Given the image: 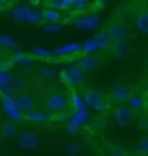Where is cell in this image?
<instances>
[{"instance_id": "obj_1", "label": "cell", "mask_w": 148, "mask_h": 156, "mask_svg": "<svg viewBox=\"0 0 148 156\" xmlns=\"http://www.w3.org/2000/svg\"><path fill=\"white\" fill-rule=\"evenodd\" d=\"M2 111L16 123H21L24 120V113L17 108L16 95L12 94H2Z\"/></svg>"}, {"instance_id": "obj_2", "label": "cell", "mask_w": 148, "mask_h": 156, "mask_svg": "<svg viewBox=\"0 0 148 156\" xmlns=\"http://www.w3.org/2000/svg\"><path fill=\"white\" fill-rule=\"evenodd\" d=\"M70 106V99L61 92H54V94L47 95L46 99V109H49L51 113H63L66 111Z\"/></svg>"}, {"instance_id": "obj_3", "label": "cell", "mask_w": 148, "mask_h": 156, "mask_svg": "<svg viewBox=\"0 0 148 156\" xmlns=\"http://www.w3.org/2000/svg\"><path fill=\"white\" fill-rule=\"evenodd\" d=\"M132 94H134L132 92V87L127 83H117L110 89V99L113 101V102H117V104L127 102Z\"/></svg>"}, {"instance_id": "obj_4", "label": "cell", "mask_w": 148, "mask_h": 156, "mask_svg": "<svg viewBox=\"0 0 148 156\" xmlns=\"http://www.w3.org/2000/svg\"><path fill=\"white\" fill-rule=\"evenodd\" d=\"M132 115H134V111L129 108V104H125V106H117L113 109V123L119 128H124L132 122Z\"/></svg>"}, {"instance_id": "obj_5", "label": "cell", "mask_w": 148, "mask_h": 156, "mask_svg": "<svg viewBox=\"0 0 148 156\" xmlns=\"http://www.w3.org/2000/svg\"><path fill=\"white\" fill-rule=\"evenodd\" d=\"M106 31H108L110 38H112V44L129 40V28H127L125 23H112Z\"/></svg>"}, {"instance_id": "obj_6", "label": "cell", "mask_w": 148, "mask_h": 156, "mask_svg": "<svg viewBox=\"0 0 148 156\" xmlns=\"http://www.w3.org/2000/svg\"><path fill=\"white\" fill-rule=\"evenodd\" d=\"M84 99H86L87 106L94 108L98 111H101V109L106 108V104L103 102V94L98 89H87L86 92H84Z\"/></svg>"}, {"instance_id": "obj_7", "label": "cell", "mask_w": 148, "mask_h": 156, "mask_svg": "<svg viewBox=\"0 0 148 156\" xmlns=\"http://www.w3.org/2000/svg\"><path fill=\"white\" fill-rule=\"evenodd\" d=\"M24 120H28L31 123H37V125H47V123L52 122V116H51V111H42V109H31V111L24 113Z\"/></svg>"}, {"instance_id": "obj_8", "label": "cell", "mask_w": 148, "mask_h": 156, "mask_svg": "<svg viewBox=\"0 0 148 156\" xmlns=\"http://www.w3.org/2000/svg\"><path fill=\"white\" fill-rule=\"evenodd\" d=\"M40 146V137L35 132H24L19 135V147L24 151H33Z\"/></svg>"}, {"instance_id": "obj_9", "label": "cell", "mask_w": 148, "mask_h": 156, "mask_svg": "<svg viewBox=\"0 0 148 156\" xmlns=\"http://www.w3.org/2000/svg\"><path fill=\"white\" fill-rule=\"evenodd\" d=\"M79 66L86 73H92L101 66V59L98 56H94V54H84V57L79 59Z\"/></svg>"}, {"instance_id": "obj_10", "label": "cell", "mask_w": 148, "mask_h": 156, "mask_svg": "<svg viewBox=\"0 0 148 156\" xmlns=\"http://www.w3.org/2000/svg\"><path fill=\"white\" fill-rule=\"evenodd\" d=\"M86 82V71L80 66H72L68 69V85L72 87H80Z\"/></svg>"}, {"instance_id": "obj_11", "label": "cell", "mask_w": 148, "mask_h": 156, "mask_svg": "<svg viewBox=\"0 0 148 156\" xmlns=\"http://www.w3.org/2000/svg\"><path fill=\"white\" fill-rule=\"evenodd\" d=\"M77 26L80 30H86V31H94L99 26V16L91 14V16H86V17H79L77 19Z\"/></svg>"}, {"instance_id": "obj_12", "label": "cell", "mask_w": 148, "mask_h": 156, "mask_svg": "<svg viewBox=\"0 0 148 156\" xmlns=\"http://www.w3.org/2000/svg\"><path fill=\"white\" fill-rule=\"evenodd\" d=\"M16 104L23 113H28V111H31V109L37 108V101H35L30 94H17L16 95Z\"/></svg>"}, {"instance_id": "obj_13", "label": "cell", "mask_w": 148, "mask_h": 156, "mask_svg": "<svg viewBox=\"0 0 148 156\" xmlns=\"http://www.w3.org/2000/svg\"><path fill=\"white\" fill-rule=\"evenodd\" d=\"M28 14H30V7L28 5H23V4H17L11 9V17L14 19V23H26L28 19Z\"/></svg>"}, {"instance_id": "obj_14", "label": "cell", "mask_w": 148, "mask_h": 156, "mask_svg": "<svg viewBox=\"0 0 148 156\" xmlns=\"http://www.w3.org/2000/svg\"><path fill=\"white\" fill-rule=\"evenodd\" d=\"M80 50H82V44L73 42V44H66V45H63V47L54 49V54L57 57H66V56H73V54H77Z\"/></svg>"}, {"instance_id": "obj_15", "label": "cell", "mask_w": 148, "mask_h": 156, "mask_svg": "<svg viewBox=\"0 0 148 156\" xmlns=\"http://www.w3.org/2000/svg\"><path fill=\"white\" fill-rule=\"evenodd\" d=\"M127 104H129V108H131L134 113H141V111H145V108H146V99L139 94H132L131 97H129V101H127Z\"/></svg>"}, {"instance_id": "obj_16", "label": "cell", "mask_w": 148, "mask_h": 156, "mask_svg": "<svg viewBox=\"0 0 148 156\" xmlns=\"http://www.w3.org/2000/svg\"><path fill=\"white\" fill-rule=\"evenodd\" d=\"M0 134H2V137H6V139H16L17 135H19L17 123H16V122H7V123H4V125L0 127Z\"/></svg>"}, {"instance_id": "obj_17", "label": "cell", "mask_w": 148, "mask_h": 156, "mask_svg": "<svg viewBox=\"0 0 148 156\" xmlns=\"http://www.w3.org/2000/svg\"><path fill=\"white\" fill-rule=\"evenodd\" d=\"M134 26L139 33L148 35V11H141L138 12L136 17H134Z\"/></svg>"}, {"instance_id": "obj_18", "label": "cell", "mask_w": 148, "mask_h": 156, "mask_svg": "<svg viewBox=\"0 0 148 156\" xmlns=\"http://www.w3.org/2000/svg\"><path fill=\"white\" fill-rule=\"evenodd\" d=\"M28 24H33V26H40V24H44L46 23V17H44V11L42 9H30V14H28V19H26Z\"/></svg>"}, {"instance_id": "obj_19", "label": "cell", "mask_w": 148, "mask_h": 156, "mask_svg": "<svg viewBox=\"0 0 148 156\" xmlns=\"http://www.w3.org/2000/svg\"><path fill=\"white\" fill-rule=\"evenodd\" d=\"M35 59L37 57L33 54H26V52H19V50L14 54V62L16 64H21V66H31L35 62Z\"/></svg>"}, {"instance_id": "obj_20", "label": "cell", "mask_w": 148, "mask_h": 156, "mask_svg": "<svg viewBox=\"0 0 148 156\" xmlns=\"http://www.w3.org/2000/svg\"><path fill=\"white\" fill-rule=\"evenodd\" d=\"M98 50H101L99 42L96 40V37H92V38H87L86 42L82 44V50H80V52H84V54H94Z\"/></svg>"}, {"instance_id": "obj_21", "label": "cell", "mask_w": 148, "mask_h": 156, "mask_svg": "<svg viewBox=\"0 0 148 156\" xmlns=\"http://www.w3.org/2000/svg\"><path fill=\"white\" fill-rule=\"evenodd\" d=\"M70 120L75 123H79V125H84V123L89 120V111H87V108H84V109H75L73 115L70 116Z\"/></svg>"}, {"instance_id": "obj_22", "label": "cell", "mask_w": 148, "mask_h": 156, "mask_svg": "<svg viewBox=\"0 0 148 156\" xmlns=\"http://www.w3.org/2000/svg\"><path fill=\"white\" fill-rule=\"evenodd\" d=\"M31 54H33L37 59H51V57L56 56L54 50H49V49H46V47H33V49H31Z\"/></svg>"}, {"instance_id": "obj_23", "label": "cell", "mask_w": 148, "mask_h": 156, "mask_svg": "<svg viewBox=\"0 0 148 156\" xmlns=\"http://www.w3.org/2000/svg\"><path fill=\"white\" fill-rule=\"evenodd\" d=\"M70 106H73V109H84V108H87V102L84 99V95H79L77 92H73L70 97Z\"/></svg>"}, {"instance_id": "obj_24", "label": "cell", "mask_w": 148, "mask_h": 156, "mask_svg": "<svg viewBox=\"0 0 148 156\" xmlns=\"http://www.w3.org/2000/svg\"><path fill=\"white\" fill-rule=\"evenodd\" d=\"M44 17H46V23H59L61 14H59L57 9L49 7V9H44Z\"/></svg>"}, {"instance_id": "obj_25", "label": "cell", "mask_w": 148, "mask_h": 156, "mask_svg": "<svg viewBox=\"0 0 148 156\" xmlns=\"http://www.w3.org/2000/svg\"><path fill=\"white\" fill-rule=\"evenodd\" d=\"M65 153L66 154H79V153H82V144L79 140H68L65 144Z\"/></svg>"}, {"instance_id": "obj_26", "label": "cell", "mask_w": 148, "mask_h": 156, "mask_svg": "<svg viewBox=\"0 0 148 156\" xmlns=\"http://www.w3.org/2000/svg\"><path fill=\"white\" fill-rule=\"evenodd\" d=\"M0 47L4 49H11V50H17V42L9 35H0Z\"/></svg>"}, {"instance_id": "obj_27", "label": "cell", "mask_w": 148, "mask_h": 156, "mask_svg": "<svg viewBox=\"0 0 148 156\" xmlns=\"http://www.w3.org/2000/svg\"><path fill=\"white\" fill-rule=\"evenodd\" d=\"M113 45V52L117 56H125L127 52H129V42L125 40V42H115Z\"/></svg>"}, {"instance_id": "obj_28", "label": "cell", "mask_w": 148, "mask_h": 156, "mask_svg": "<svg viewBox=\"0 0 148 156\" xmlns=\"http://www.w3.org/2000/svg\"><path fill=\"white\" fill-rule=\"evenodd\" d=\"M134 153L136 154H148V135L134 144Z\"/></svg>"}, {"instance_id": "obj_29", "label": "cell", "mask_w": 148, "mask_h": 156, "mask_svg": "<svg viewBox=\"0 0 148 156\" xmlns=\"http://www.w3.org/2000/svg\"><path fill=\"white\" fill-rule=\"evenodd\" d=\"M39 75L44 78V80H51V78L56 76V71H54V68H52V66H47V64H44V66L39 68Z\"/></svg>"}, {"instance_id": "obj_30", "label": "cell", "mask_w": 148, "mask_h": 156, "mask_svg": "<svg viewBox=\"0 0 148 156\" xmlns=\"http://www.w3.org/2000/svg\"><path fill=\"white\" fill-rule=\"evenodd\" d=\"M12 76L9 71H0V89H7V87H11L12 83Z\"/></svg>"}, {"instance_id": "obj_31", "label": "cell", "mask_w": 148, "mask_h": 156, "mask_svg": "<svg viewBox=\"0 0 148 156\" xmlns=\"http://www.w3.org/2000/svg\"><path fill=\"white\" fill-rule=\"evenodd\" d=\"M80 130H82V125H79V123L68 120V123H66V132H68L70 135H79Z\"/></svg>"}, {"instance_id": "obj_32", "label": "cell", "mask_w": 148, "mask_h": 156, "mask_svg": "<svg viewBox=\"0 0 148 156\" xmlns=\"http://www.w3.org/2000/svg\"><path fill=\"white\" fill-rule=\"evenodd\" d=\"M59 30H61V26H59L57 23H46V24H44V31H46V33H57Z\"/></svg>"}, {"instance_id": "obj_33", "label": "cell", "mask_w": 148, "mask_h": 156, "mask_svg": "<svg viewBox=\"0 0 148 156\" xmlns=\"http://www.w3.org/2000/svg\"><path fill=\"white\" fill-rule=\"evenodd\" d=\"M112 154L113 156H124V154H127V149H125L122 144H113V147H112Z\"/></svg>"}, {"instance_id": "obj_34", "label": "cell", "mask_w": 148, "mask_h": 156, "mask_svg": "<svg viewBox=\"0 0 148 156\" xmlns=\"http://www.w3.org/2000/svg\"><path fill=\"white\" fill-rule=\"evenodd\" d=\"M12 68V61H0V71H11Z\"/></svg>"}, {"instance_id": "obj_35", "label": "cell", "mask_w": 148, "mask_h": 156, "mask_svg": "<svg viewBox=\"0 0 148 156\" xmlns=\"http://www.w3.org/2000/svg\"><path fill=\"white\" fill-rule=\"evenodd\" d=\"M21 85H23V80H21V78H19V76H12V83H11L12 89L17 90L19 87H21Z\"/></svg>"}, {"instance_id": "obj_36", "label": "cell", "mask_w": 148, "mask_h": 156, "mask_svg": "<svg viewBox=\"0 0 148 156\" xmlns=\"http://www.w3.org/2000/svg\"><path fill=\"white\" fill-rule=\"evenodd\" d=\"M89 2H91V0H75V2H73V7H75V9H84V7L89 4Z\"/></svg>"}, {"instance_id": "obj_37", "label": "cell", "mask_w": 148, "mask_h": 156, "mask_svg": "<svg viewBox=\"0 0 148 156\" xmlns=\"http://www.w3.org/2000/svg\"><path fill=\"white\" fill-rule=\"evenodd\" d=\"M59 78H61L63 83H68V71H61L59 73Z\"/></svg>"}, {"instance_id": "obj_38", "label": "cell", "mask_w": 148, "mask_h": 156, "mask_svg": "<svg viewBox=\"0 0 148 156\" xmlns=\"http://www.w3.org/2000/svg\"><path fill=\"white\" fill-rule=\"evenodd\" d=\"M28 2L31 5H40V4H42V0H28Z\"/></svg>"}, {"instance_id": "obj_39", "label": "cell", "mask_w": 148, "mask_h": 156, "mask_svg": "<svg viewBox=\"0 0 148 156\" xmlns=\"http://www.w3.org/2000/svg\"><path fill=\"white\" fill-rule=\"evenodd\" d=\"M63 2H65L66 5H70V7H72V5H73V2H75V0H63Z\"/></svg>"}, {"instance_id": "obj_40", "label": "cell", "mask_w": 148, "mask_h": 156, "mask_svg": "<svg viewBox=\"0 0 148 156\" xmlns=\"http://www.w3.org/2000/svg\"><path fill=\"white\" fill-rule=\"evenodd\" d=\"M6 4H7V0H0V11L4 9V5H6Z\"/></svg>"}, {"instance_id": "obj_41", "label": "cell", "mask_w": 148, "mask_h": 156, "mask_svg": "<svg viewBox=\"0 0 148 156\" xmlns=\"http://www.w3.org/2000/svg\"><path fill=\"white\" fill-rule=\"evenodd\" d=\"M146 92H148V83H146Z\"/></svg>"}, {"instance_id": "obj_42", "label": "cell", "mask_w": 148, "mask_h": 156, "mask_svg": "<svg viewBox=\"0 0 148 156\" xmlns=\"http://www.w3.org/2000/svg\"><path fill=\"white\" fill-rule=\"evenodd\" d=\"M0 137H2V134H0Z\"/></svg>"}]
</instances>
